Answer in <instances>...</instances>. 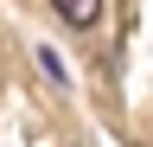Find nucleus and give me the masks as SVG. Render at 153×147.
I'll use <instances>...</instances> for the list:
<instances>
[{"label":"nucleus","instance_id":"f257e3e1","mask_svg":"<svg viewBox=\"0 0 153 147\" xmlns=\"http://www.w3.org/2000/svg\"><path fill=\"white\" fill-rule=\"evenodd\" d=\"M51 7H57V19H64V26H76V32L102 19V0H51Z\"/></svg>","mask_w":153,"mask_h":147}]
</instances>
